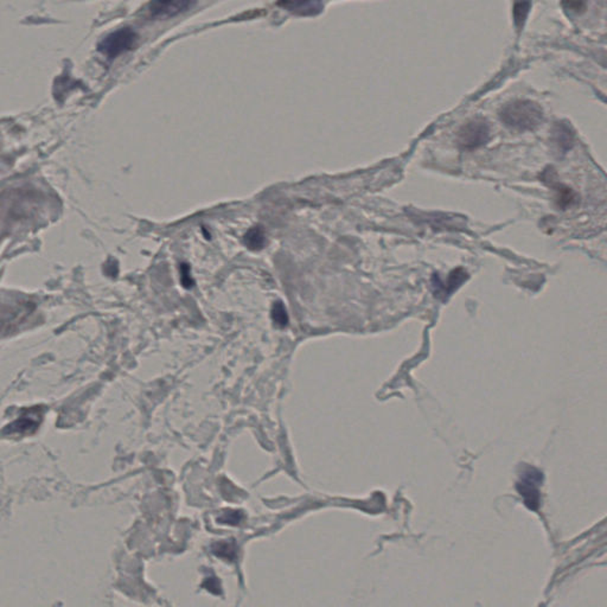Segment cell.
<instances>
[{
    "mask_svg": "<svg viewBox=\"0 0 607 607\" xmlns=\"http://www.w3.org/2000/svg\"><path fill=\"white\" fill-rule=\"evenodd\" d=\"M502 122L515 131H533L543 120V111L538 103L530 100H515L502 107Z\"/></svg>",
    "mask_w": 607,
    "mask_h": 607,
    "instance_id": "6da1fadb",
    "label": "cell"
},
{
    "mask_svg": "<svg viewBox=\"0 0 607 607\" xmlns=\"http://www.w3.org/2000/svg\"><path fill=\"white\" fill-rule=\"evenodd\" d=\"M491 136V129L485 119L476 118L466 122L459 129L456 143L461 150L472 151L485 145Z\"/></svg>",
    "mask_w": 607,
    "mask_h": 607,
    "instance_id": "7a4b0ae2",
    "label": "cell"
},
{
    "mask_svg": "<svg viewBox=\"0 0 607 607\" xmlns=\"http://www.w3.org/2000/svg\"><path fill=\"white\" fill-rule=\"evenodd\" d=\"M136 41V33L131 28H122L103 38L99 45V50L108 57L114 59L132 49Z\"/></svg>",
    "mask_w": 607,
    "mask_h": 607,
    "instance_id": "3957f363",
    "label": "cell"
},
{
    "mask_svg": "<svg viewBox=\"0 0 607 607\" xmlns=\"http://www.w3.org/2000/svg\"><path fill=\"white\" fill-rule=\"evenodd\" d=\"M542 483V473L536 468H528L523 470L517 489L524 498L526 507L533 510L538 509L540 505V493L538 486Z\"/></svg>",
    "mask_w": 607,
    "mask_h": 607,
    "instance_id": "277c9868",
    "label": "cell"
},
{
    "mask_svg": "<svg viewBox=\"0 0 607 607\" xmlns=\"http://www.w3.org/2000/svg\"><path fill=\"white\" fill-rule=\"evenodd\" d=\"M555 176V172L553 171V169L546 170L545 175L542 176V179H543L545 183H548L549 187L552 185V188L554 189L556 204L562 210L575 206L579 201L577 192L573 191L572 189L568 188L566 185H563L562 183L555 181L554 179V177Z\"/></svg>",
    "mask_w": 607,
    "mask_h": 607,
    "instance_id": "5b68a950",
    "label": "cell"
},
{
    "mask_svg": "<svg viewBox=\"0 0 607 607\" xmlns=\"http://www.w3.org/2000/svg\"><path fill=\"white\" fill-rule=\"evenodd\" d=\"M194 4H195L194 1H189V0L152 1L148 11L155 18H169V17L179 15L182 12L188 11Z\"/></svg>",
    "mask_w": 607,
    "mask_h": 607,
    "instance_id": "8992f818",
    "label": "cell"
},
{
    "mask_svg": "<svg viewBox=\"0 0 607 607\" xmlns=\"http://www.w3.org/2000/svg\"><path fill=\"white\" fill-rule=\"evenodd\" d=\"M278 5L298 16H316L323 11V8H324V4L322 1H316V0L283 1Z\"/></svg>",
    "mask_w": 607,
    "mask_h": 607,
    "instance_id": "52a82bcc",
    "label": "cell"
},
{
    "mask_svg": "<svg viewBox=\"0 0 607 607\" xmlns=\"http://www.w3.org/2000/svg\"><path fill=\"white\" fill-rule=\"evenodd\" d=\"M466 276H468V274L464 272L463 269H454L449 274V279H447V285L439 283L438 279H433L435 291H437V293L442 292L444 295H446V297H449V295H451L454 290L459 288L460 285L465 281Z\"/></svg>",
    "mask_w": 607,
    "mask_h": 607,
    "instance_id": "ba28073f",
    "label": "cell"
},
{
    "mask_svg": "<svg viewBox=\"0 0 607 607\" xmlns=\"http://www.w3.org/2000/svg\"><path fill=\"white\" fill-rule=\"evenodd\" d=\"M553 133H554L553 141L556 145V148L560 152L566 153L572 148L573 141H574V136H573V133L570 132V127L563 125V124H559V125L555 126Z\"/></svg>",
    "mask_w": 607,
    "mask_h": 607,
    "instance_id": "9c48e42d",
    "label": "cell"
},
{
    "mask_svg": "<svg viewBox=\"0 0 607 607\" xmlns=\"http://www.w3.org/2000/svg\"><path fill=\"white\" fill-rule=\"evenodd\" d=\"M243 242L252 251H260L266 246V235L261 227H254L247 232Z\"/></svg>",
    "mask_w": 607,
    "mask_h": 607,
    "instance_id": "30bf717a",
    "label": "cell"
},
{
    "mask_svg": "<svg viewBox=\"0 0 607 607\" xmlns=\"http://www.w3.org/2000/svg\"><path fill=\"white\" fill-rule=\"evenodd\" d=\"M272 318L276 324L285 328L288 324V314L286 307L281 302H276L272 307Z\"/></svg>",
    "mask_w": 607,
    "mask_h": 607,
    "instance_id": "8fae6325",
    "label": "cell"
},
{
    "mask_svg": "<svg viewBox=\"0 0 607 607\" xmlns=\"http://www.w3.org/2000/svg\"><path fill=\"white\" fill-rule=\"evenodd\" d=\"M530 8V3H517L515 5V10H514V16H515V23L516 25L522 26L523 23L526 20V15H528V12H529Z\"/></svg>",
    "mask_w": 607,
    "mask_h": 607,
    "instance_id": "7c38bea8",
    "label": "cell"
},
{
    "mask_svg": "<svg viewBox=\"0 0 607 607\" xmlns=\"http://www.w3.org/2000/svg\"><path fill=\"white\" fill-rule=\"evenodd\" d=\"M181 280L183 288H191L194 286V280H192L191 276H190L189 266L184 265V264L181 267Z\"/></svg>",
    "mask_w": 607,
    "mask_h": 607,
    "instance_id": "4fadbf2b",
    "label": "cell"
}]
</instances>
